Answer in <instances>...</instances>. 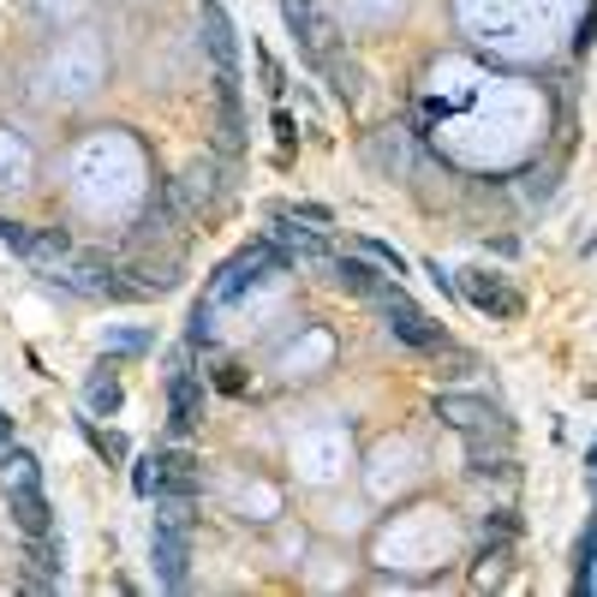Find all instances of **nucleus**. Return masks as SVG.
Returning <instances> with one entry per match:
<instances>
[{"mask_svg": "<svg viewBox=\"0 0 597 597\" xmlns=\"http://www.w3.org/2000/svg\"><path fill=\"white\" fill-rule=\"evenodd\" d=\"M502 574H508V538H497V544H485V550H478L473 586H497Z\"/></svg>", "mask_w": 597, "mask_h": 597, "instance_id": "nucleus-22", "label": "nucleus"}, {"mask_svg": "<svg viewBox=\"0 0 597 597\" xmlns=\"http://www.w3.org/2000/svg\"><path fill=\"white\" fill-rule=\"evenodd\" d=\"M287 215H294V222H311V227H335V210H329V203H282Z\"/></svg>", "mask_w": 597, "mask_h": 597, "instance_id": "nucleus-25", "label": "nucleus"}, {"mask_svg": "<svg viewBox=\"0 0 597 597\" xmlns=\"http://www.w3.org/2000/svg\"><path fill=\"white\" fill-rule=\"evenodd\" d=\"M203 413H210V389H203V377L174 371L168 377V425H174V437H192V430L203 425Z\"/></svg>", "mask_w": 597, "mask_h": 597, "instance_id": "nucleus-7", "label": "nucleus"}, {"mask_svg": "<svg viewBox=\"0 0 597 597\" xmlns=\"http://www.w3.org/2000/svg\"><path fill=\"white\" fill-rule=\"evenodd\" d=\"M597 586V526L574 544V592H592Z\"/></svg>", "mask_w": 597, "mask_h": 597, "instance_id": "nucleus-23", "label": "nucleus"}, {"mask_svg": "<svg viewBox=\"0 0 597 597\" xmlns=\"http://www.w3.org/2000/svg\"><path fill=\"white\" fill-rule=\"evenodd\" d=\"M282 19H287V31H294V43H299L305 60H317L323 48H335V24H329L311 0H282Z\"/></svg>", "mask_w": 597, "mask_h": 597, "instance_id": "nucleus-9", "label": "nucleus"}, {"mask_svg": "<svg viewBox=\"0 0 597 597\" xmlns=\"http://www.w3.org/2000/svg\"><path fill=\"white\" fill-rule=\"evenodd\" d=\"M597 48V0H586V19H580V55Z\"/></svg>", "mask_w": 597, "mask_h": 597, "instance_id": "nucleus-29", "label": "nucleus"}, {"mask_svg": "<svg viewBox=\"0 0 597 597\" xmlns=\"http://www.w3.org/2000/svg\"><path fill=\"white\" fill-rule=\"evenodd\" d=\"M19 258L36 263V270H60V263L72 258V234H67V227H31L24 246H19Z\"/></svg>", "mask_w": 597, "mask_h": 597, "instance_id": "nucleus-14", "label": "nucleus"}, {"mask_svg": "<svg viewBox=\"0 0 597 597\" xmlns=\"http://www.w3.org/2000/svg\"><path fill=\"white\" fill-rule=\"evenodd\" d=\"M258 72H263V91L282 102V91H287V72H282V60H275L270 48H258Z\"/></svg>", "mask_w": 597, "mask_h": 597, "instance_id": "nucleus-24", "label": "nucleus"}, {"mask_svg": "<svg viewBox=\"0 0 597 597\" xmlns=\"http://www.w3.org/2000/svg\"><path fill=\"white\" fill-rule=\"evenodd\" d=\"M203 48L215 60V96H239V43H234V19L222 12V0L203 7Z\"/></svg>", "mask_w": 597, "mask_h": 597, "instance_id": "nucleus-4", "label": "nucleus"}, {"mask_svg": "<svg viewBox=\"0 0 597 597\" xmlns=\"http://www.w3.org/2000/svg\"><path fill=\"white\" fill-rule=\"evenodd\" d=\"M7 508H12V520H19L24 538H43V532H55V508H48L43 485H19V490H7Z\"/></svg>", "mask_w": 597, "mask_h": 597, "instance_id": "nucleus-13", "label": "nucleus"}, {"mask_svg": "<svg viewBox=\"0 0 597 597\" xmlns=\"http://www.w3.org/2000/svg\"><path fill=\"white\" fill-rule=\"evenodd\" d=\"M329 282L353 299H377L389 287V275H383V263H371V258H329Z\"/></svg>", "mask_w": 597, "mask_h": 597, "instance_id": "nucleus-12", "label": "nucleus"}, {"mask_svg": "<svg viewBox=\"0 0 597 597\" xmlns=\"http://www.w3.org/2000/svg\"><path fill=\"white\" fill-rule=\"evenodd\" d=\"M282 270H294V258H287L282 239H251V246H239L234 258L215 270L210 299L215 305H234V299H246L258 282H270V275H282Z\"/></svg>", "mask_w": 597, "mask_h": 597, "instance_id": "nucleus-1", "label": "nucleus"}, {"mask_svg": "<svg viewBox=\"0 0 597 597\" xmlns=\"http://www.w3.org/2000/svg\"><path fill=\"white\" fill-rule=\"evenodd\" d=\"M454 287H461V299L473 305L478 317H490V323H520V317H526V294H520L502 270H461Z\"/></svg>", "mask_w": 597, "mask_h": 597, "instance_id": "nucleus-2", "label": "nucleus"}, {"mask_svg": "<svg viewBox=\"0 0 597 597\" xmlns=\"http://www.w3.org/2000/svg\"><path fill=\"white\" fill-rule=\"evenodd\" d=\"M132 490L138 497H156V454H144V461H132Z\"/></svg>", "mask_w": 597, "mask_h": 597, "instance_id": "nucleus-26", "label": "nucleus"}, {"mask_svg": "<svg viewBox=\"0 0 597 597\" xmlns=\"http://www.w3.org/2000/svg\"><path fill=\"white\" fill-rule=\"evenodd\" d=\"M79 437L91 442V454H96V461H108V466H126V461H132V442H126L120 430H102L96 413L79 418Z\"/></svg>", "mask_w": 597, "mask_h": 597, "instance_id": "nucleus-16", "label": "nucleus"}, {"mask_svg": "<svg viewBox=\"0 0 597 597\" xmlns=\"http://www.w3.org/2000/svg\"><path fill=\"white\" fill-rule=\"evenodd\" d=\"M0 449H12V418L0 413Z\"/></svg>", "mask_w": 597, "mask_h": 597, "instance_id": "nucleus-32", "label": "nucleus"}, {"mask_svg": "<svg viewBox=\"0 0 597 597\" xmlns=\"http://www.w3.org/2000/svg\"><path fill=\"white\" fill-rule=\"evenodd\" d=\"M198 485H203V461L192 449H156V497H198Z\"/></svg>", "mask_w": 597, "mask_h": 597, "instance_id": "nucleus-8", "label": "nucleus"}, {"mask_svg": "<svg viewBox=\"0 0 597 597\" xmlns=\"http://www.w3.org/2000/svg\"><path fill=\"white\" fill-rule=\"evenodd\" d=\"M275 138H282V150H294V144H299V126H294V114H287L282 102H275Z\"/></svg>", "mask_w": 597, "mask_h": 597, "instance_id": "nucleus-28", "label": "nucleus"}, {"mask_svg": "<svg viewBox=\"0 0 597 597\" xmlns=\"http://www.w3.org/2000/svg\"><path fill=\"white\" fill-rule=\"evenodd\" d=\"M215 317H222V305H215V299H192V317H186V341H192V347H210V341H215V329H222Z\"/></svg>", "mask_w": 597, "mask_h": 597, "instance_id": "nucleus-20", "label": "nucleus"}, {"mask_svg": "<svg viewBox=\"0 0 597 597\" xmlns=\"http://www.w3.org/2000/svg\"><path fill=\"white\" fill-rule=\"evenodd\" d=\"M311 67L329 79V96H335V102H347V108H353V102L365 96V67H359V60H353L341 43H335V48H323V55H317Z\"/></svg>", "mask_w": 597, "mask_h": 597, "instance_id": "nucleus-10", "label": "nucleus"}, {"mask_svg": "<svg viewBox=\"0 0 597 597\" xmlns=\"http://www.w3.org/2000/svg\"><path fill=\"white\" fill-rule=\"evenodd\" d=\"M126 406V383L114 371H96L91 383H84V413H96V418H114Z\"/></svg>", "mask_w": 597, "mask_h": 597, "instance_id": "nucleus-17", "label": "nucleus"}, {"mask_svg": "<svg viewBox=\"0 0 597 597\" xmlns=\"http://www.w3.org/2000/svg\"><path fill=\"white\" fill-rule=\"evenodd\" d=\"M150 562H156V580L168 592H186L192 586V532L186 526H162L150 532Z\"/></svg>", "mask_w": 597, "mask_h": 597, "instance_id": "nucleus-5", "label": "nucleus"}, {"mask_svg": "<svg viewBox=\"0 0 597 597\" xmlns=\"http://www.w3.org/2000/svg\"><path fill=\"white\" fill-rule=\"evenodd\" d=\"M270 222H282V227H275V239L287 246V258H294V263L299 258L305 263H329V258H335V251H329V239H323V227H299L282 203H270Z\"/></svg>", "mask_w": 597, "mask_h": 597, "instance_id": "nucleus-11", "label": "nucleus"}, {"mask_svg": "<svg viewBox=\"0 0 597 597\" xmlns=\"http://www.w3.org/2000/svg\"><path fill=\"white\" fill-rule=\"evenodd\" d=\"M102 353L108 359H144V353H156V335L150 329H102Z\"/></svg>", "mask_w": 597, "mask_h": 597, "instance_id": "nucleus-18", "label": "nucleus"}, {"mask_svg": "<svg viewBox=\"0 0 597 597\" xmlns=\"http://www.w3.org/2000/svg\"><path fill=\"white\" fill-rule=\"evenodd\" d=\"M24 562H31V586H36V592H48L60 574H67V550H60L55 532H43V538L24 544Z\"/></svg>", "mask_w": 597, "mask_h": 597, "instance_id": "nucleus-15", "label": "nucleus"}, {"mask_svg": "<svg viewBox=\"0 0 597 597\" xmlns=\"http://www.w3.org/2000/svg\"><path fill=\"white\" fill-rule=\"evenodd\" d=\"M365 258H371V263H383L389 275H401V270H406V263H401V251H395V246H383V239H365Z\"/></svg>", "mask_w": 597, "mask_h": 597, "instance_id": "nucleus-27", "label": "nucleus"}, {"mask_svg": "<svg viewBox=\"0 0 597 597\" xmlns=\"http://www.w3.org/2000/svg\"><path fill=\"white\" fill-rule=\"evenodd\" d=\"M586 466H592V473H597V442H592V454H586Z\"/></svg>", "mask_w": 597, "mask_h": 597, "instance_id": "nucleus-33", "label": "nucleus"}, {"mask_svg": "<svg viewBox=\"0 0 597 597\" xmlns=\"http://www.w3.org/2000/svg\"><path fill=\"white\" fill-rule=\"evenodd\" d=\"M215 389H227V395H239V389H246V377H239V365H215Z\"/></svg>", "mask_w": 597, "mask_h": 597, "instance_id": "nucleus-31", "label": "nucleus"}, {"mask_svg": "<svg viewBox=\"0 0 597 597\" xmlns=\"http://www.w3.org/2000/svg\"><path fill=\"white\" fill-rule=\"evenodd\" d=\"M430 413H437L449 430H461V437H473V430H508V413L497 401L461 395V389H442V395L430 401Z\"/></svg>", "mask_w": 597, "mask_h": 597, "instance_id": "nucleus-6", "label": "nucleus"}, {"mask_svg": "<svg viewBox=\"0 0 597 597\" xmlns=\"http://www.w3.org/2000/svg\"><path fill=\"white\" fill-rule=\"evenodd\" d=\"M430 359H437V377H466V371H478V353L454 347V335L437 341V347H430Z\"/></svg>", "mask_w": 597, "mask_h": 597, "instance_id": "nucleus-21", "label": "nucleus"}, {"mask_svg": "<svg viewBox=\"0 0 597 597\" xmlns=\"http://www.w3.org/2000/svg\"><path fill=\"white\" fill-rule=\"evenodd\" d=\"M19 485H43V466H36L31 449H0V490H19Z\"/></svg>", "mask_w": 597, "mask_h": 597, "instance_id": "nucleus-19", "label": "nucleus"}, {"mask_svg": "<svg viewBox=\"0 0 597 597\" xmlns=\"http://www.w3.org/2000/svg\"><path fill=\"white\" fill-rule=\"evenodd\" d=\"M514 532H520V520L508 514V508H502L497 520H485V538H514Z\"/></svg>", "mask_w": 597, "mask_h": 597, "instance_id": "nucleus-30", "label": "nucleus"}, {"mask_svg": "<svg viewBox=\"0 0 597 597\" xmlns=\"http://www.w3.org/2000/svg\"><path fill=\"white\" fill-rule=\"evenodd\" d=\"M371 305L383 311V329H389V335H395V341H406L413 353H430L437 341H449V329H442V323H430V317L418 311L413 299H406V287H401V282H389V287H383V294H377Z\"/></svg>", "mask_w": 597, "mask_h": 597, "instance_id": "nucleus-3", "label": "nucleus"}]
</instances>
